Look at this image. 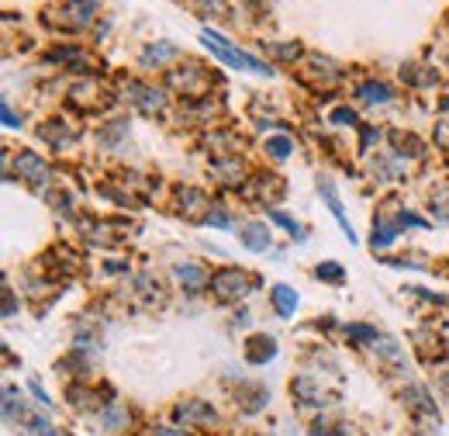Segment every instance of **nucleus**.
I'll list each match as a JSON object with an SVG mask.
<instances>
[{"label": "nucleus", "mask_w": 449, "mask_h": 436, "mask_svg": "<svg viewBox=\"0 0 449 436\" xmlns=\"http://www.w3.org/2000/svg\"><path fill=\"white\" fill-rule=\"evenodd\" d=\"M201 38H204V45H208L214 55H221L228 66L249 70V73H270V66H266V62H260L256 55H245V53H238V49H232V42H225L218 31H201Z\"/></svg>", "instance_id": "nucleus-1"}, {"label": "nucleus", "mask_w": 449, "mask_h": 436, "mask_svg": "<svg viewBox=\"0 0 449 436\" xmlns=\"http://www.w3.org/2000/svg\"><path fill=\"white\" fill-rule=\"evenodd\" d=\"M211 291L221 301H235L249 291V277L242 271H235V267H225V271H218L211 277Z\"/></svg>", "instance_id": "nucleus-2"}, {"label": "nucleus", "mask_w": 449, "mask_h": 436, "mask_svg": "<svg viewBox=\"0 0 449 436\" xmlns=\"http://www.w3.org/2000/svg\"><path fill=\"white\" fill-rule=\"evenodd\" d=\"M18 177H25V180H31V184H45V177H49V170H45V163L35 156V153H18Z\"/></svg>", "instance_id": "nucleus-3"}, {"label": "nucleus", "mask_w": 449, "mask_h": 436, "mask_svg": "<svg viewBox=\"0 0 449 436\" xmlns=\"http://www.w3.org/2000/svg\"><path fill=\"white\" fill-rule=\"evenodd\" d=\"M356 97L367 101V104H387V101L394 97V90H391L387 83H380V80H367L360 90H356Z\"/></svg>", "instance_id": "nucleus-4"}, {"label": "nucleus", "mask_w": 449, "mask_h": 436, "mask_svg": "<svg viewBox=\"0 0 449 436\" xmlns=\"http://www.w3.org/2000/svg\"><path fill=\"white\" fill-rule=\"evenodd\" d=\"M245 350H249V364H266V360H273L277 354V343L270 339V336H253L249 343H245Z\"/></svg>", "instance_id": "nucleus-5"}, {"label": "nucleus", "mask_w": 449, "mask_h": 436, "mask_svg": "<svg viewBox=\"0 0 449 436\" xmlns=\"http://www.w3.org/2000/svg\"><path fill=\"white\" fill-rule=\"evenodd\" d=\"M128 97H132L142 111H159L162 108V94L153 90V87H138V83H132V87H128Z\"/></svg>", "instance_id": "nucleus-6"}, {"label": "nucleus", "mask_w": 449, "mask_h": 436, "mask_svg": "<svg viewBox=\"0 0 449 436\" xmlns=\"http://www.w3.org/2000/svg\"><path fill=\"white\" fill-rule=\"evenodd\" d=\"M177 419L180 423H211L214 412L204 402H184V405H177Z\"/></svg>", "instance_id": "nucleus-7"}, {"label": "nucleus", "mask_w": 449, "mask_h": 436, "mask_svg": "<svg viewBox=\"0 0 449 436\" xmlns=\"http://www.w3.org/2000/svg\"><path fill=\"white\" fill-rule=\"evenodd\" d=\"M242 239H245V249H253V253H263L266 246H270V232H266L263 222H249V225L242 229Z\"/></svg>", "instance_id": "nucleus-8"}, {"label": "nucleus", "mask_w": 449, "mask_h": 436, "mask_svg": "<svg viewBox=\"0 0 449 436\" xmlns=\"http://www.w3.org/2000/svg\"><path fill=\"white\" fill-rule=\"evenodd\" d=\"M321 197L328 201V208H332V215H336V222L345 229V236H349V243H356V232H353V225L345 222V215H343V201L336 197V191H332V184H321Z\"/></svg>", "instance_id": "nucleus-9"}, {"label": "nucleus", "mask_w": 449, "mask_h": 436, "mask_svg": "<svg viewBox=\"0 0 449 436\" xmlns=\"http://www.w3.org/2000/svg\"><path fill=\"white\" fill-rule=\"evenodd\" d=\"M273 305H277V312H280V315H294V308H297V295H294L287 284H277V288H273Z\"/></svg>", "instance_id": "nucleus-10"}, {"label": "nucleus", "mask_w": 449, "mask_h": 436, "mask_svg": "<svg viewBox=\"0 0 449 436\" xmlns=\"http://www.w3.org/2000/svg\"><path fill=\"white\" fill-rule=\"evenodd\" d=\"M211 173H214V177H221L228 187H235L238 177H242V166H238V160H225V163H214Z\"/></svg>", "instance_id": "nucleus-11"}, {"label": "nucleus", "mask_w": 449, "mask_h": 436, "mask_svg": "<svg viewBox=\"0 0 449 436\" xmlns=\"http://www.w3.org/2000/svg\"><path fill=\"white\" fill-rule=\"evenodd\" d=\"M177 277L184 280L187 288H201V284L208 280V277H204V271H201L197 263H180V267H177Z\"/></svg>", "instance_id": "nucleus-12"}, {"label": "nucleus", "mask_w": 449, "mask_h": 436, "mask_svg": "<svg viewBox=\"0 0 449 436\" xmlns=\"http://www.w3.org/2000/svg\"><path fill=\"white\" fill-rule=\"evenodd\" d=\"M266 153L273 156V160H287L294 153V146H291V138H284V136H273V138H266Z\"/></svg>", "instance_id": "nucleus-13"}, {"label": "nucleus", "mask_w": 449, "mask_h": 436, "mask_svg": "<svg viewBox=\"0 0 449 436\" xmlns=\"http://www.w3.org/2000/svg\"><path fill=\"white\" fill-rule=\"evenodd\" d=\"M170 55H177V45L159 42V49H156V45H149V49L142 53V62H145V66H153V62H162V59H170Z\"/></svg>", "instance_id": "nucleus-14"}, {"label": "nucleus", "mask_w": 449, "mask_h": 436, "mask_svg": "<svg viewBox=\"0 0 449 436\" xmlns=\"http://www.w3.org/2000/svg\"><path fill=\"white\" fill-rule=\"evenodd\" d=\"M318 277H321V280H332V284H339V280H343L345 273H343V267H339V263H332V260H328V263H318Z\"/></svg>", "instance_id": "nucleus-15"}, {"label": "nucleus", "mask_w": 449, "mask_h": 436, "mask_svg": "<svg viewBox=\"0 0 449 436\" xmlns=\"http://www.w3.org/2000/svg\"><path fill=\"white\" fill-rule=\"evenodd\" d=\"M266 53L277 55V59H297L301 49H297V45H284V42H280V45H266Z\"/></svg>", "instance_id": "nucleus-16"}, {"label": "nucleus", "mask_w": 449, "mask_h": 436, "mask_svg": "<svg viewBox=\"0 0 449 436\" xmlns=\"http://www.w3.org/2000/svg\"><path fill=\"white\" fill-rule=\"evenodd\" d=\"M270 218H273V222H277V225H284V229H287V232H294V236H304V232H301V225H297V222H294V218L280 215V212H270Z\"/></svg>", "instance_id": "nucleus-17"}, {"label": "nucleus", "mask_w": 449, "mask_h": 436, "mask_svg": "<svg viewBox=\"0 0 449 436\" xmlns=\"http://www.w3.org/2000/svg\"><path fill=\"white\" fill-rule=\"evenodd\" d=\"M70 14H77V21H90V14H97V4H73Z\"/></svg>", "instance_id": "nucleus-18"}, {"label": "nucleus", "mask_w": 449, "mask_h": 436, "mask_svg": "<svg viewBox=\"0 0 449 436\" xmlns=\"http://www.w3.org/2000/svg\"><path fill=\"white\" fill-rule=\"evenodd\" d=\"M394 243V229L384 225V229H373V246H391Z\"/></svg>", "instance_id": "nucleus-19"}, {"label": "nucleus", "mask_w": 449, "mask_h": 436, "mask_svg": "<svg viewBox=\"0 0 449 436\" xmlns=\"http://www.w3.org/2000/svg\"><path fill=\"white\" fill-rule=\"evenodd\" d=\"M345 332L353 339H377V329H370V326H345Z\"/></svg>", "instance_id": "nucleus-20"}, {"label": "nucleus", "mask_w": 449, "mask_h": 436, "mask_svg": "<svg viewBox=\"0 0 449 436\" xmlns=\"http://www.w3.org/2000/svg\"><path fill=\"white\" fill-rule=\"evenodd\" d=\"M204 222H208V225H218V229H228V225H232V218L225 215L221 208H211V215L204 218Z\"/></svg>", "instance_id": "nucleus-21"}, {"label": "nucleus", "mask_w": 449, "mask_h": 436, "mask_svg": "<svg viewBox=\"0 0 449 436\" xmlns=\"http://www.w3.org/2000/svg\"><path fill=\"white\" fill-rule=\"evenodd\" d=\"M31 436H55V430L45 419H31Z\"/></svg>", "instance_id": "nucleus-22"}, {"label": "nucleus", "mask_w": 449, "mask_h": 436, "mask_svg": "<svg viewBox=\"0 0 449 436\" xmlns=\"http://www.w3.org/2000/svg\"><path fill=\"white\" fill-rule=\"evenodd\" d=\"M332 121H336V125H353L356 114H353L349 108H339V111H332Z\"/></svg>", "instance_id": "nucleus-23"}, {"label": "nucleus", "mask_w": 449, "mask_h": 436, "mask_svg": "<svg viewBox=\"0 0 449 436\" xmlns=\"http://www.w3.org/2000/svg\"><path fill=\"white\" fill-rule=\"evenodd\" d=\"M125 129H128V125H125V121H114V125H107V132H104V142H114V138H121V136H125Z\"/></svg>", "instance_id": "nucleus-24"}, {"label": "nucleus", "mask_w": 449, "mask_h": 436, "mask_svg": "<svg viewBox=\"0 0 449 436\" xmlns=\"http://www.w3.org/2000/svg\"><path fill=\"white\" fill-rule=\"evenodd\" d=\"M121 423H125V412H121V409H111L104 415V426H107V430H114V426H121Z\"/></svg>", "instance_id": "nucleus-25"}, {"label": "nucleus", "mask_w": 449, "mask_h": 436, "mask_svg": "<svg viewBox=\"0 0 449 436\" xmlns=\"http://www.w3.org/2000/svg\"><path fill=\"white\" fill-rule=\"evenodd\" d=\"M0 114H4V125H7V129H18V125H21V118H14V111L7 108V104L0 108Z\"/></svg>", "instance_id": "nucleus-26"}, {"label": "nucleus", "mask_w": 449, "mask_h": 436, "mask_svg": "<svg viewBox=\"0 0 449 436\" xmlns=\"http://www.w3.org/2000/svg\"><path fill=\"white\" fill-rule=\"evenodd\" d=\"M153 436H187V433H180V430H153Z\"/></svg>", "instance_id": "nucleus-27"}]
</instances>
